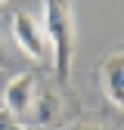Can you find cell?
<instances>
[{"label": "cell", "instance_id": "4", "mask_svg": "<svg viewBox=\"0 0 124 130\" xmlns=\"http://www.w3.org/2000/svg\"><path fill=\"white\" fill-rule=\"evenodd\" d=\"M99 87L102 96L115 108L124 111V46H115L108 50L99 62Z\"/></svg>", "mask_w": 124, "mask_h": 130}, {"label": "cell", "instance_id": "7", "mask_svg": "<svg viewBox=\"0 0 124 130\" xmlns=\"http://www.w3.org/2000/svg\"><path fill=\"white\" fill-rule=\"evenodd\" d=\"M65 130H105V127H102V124H93V121H84V124L78 121V124H68Z\"/></svg>", "mask_w": 124, "mask_h": 130}, {"label": "cell", "instance_id": "2", "mask_svg": "<svg viewBox=\"0 0 124 130\" xmlns=\"http://www.w3.org/2000/svg\"><path fill=\"white\" fill-rule=\"evenodd\" d=\"M37 96H40V80L31 74V71H19L6 80L3 87V111L16 121H31V111L37 105Z\"/></svg>", "mask_w": 124, "mask_h": 130}, {"label": "cell", "instance_id": "5", "mask_svg": "<svg viewBox=\"0 0 124 130\" xmlns=\"http://www.w3.org/2000/svg\"><path fill=\"white\" fill-rule=\"evenodd\" d=\"M56 115H59V96H56L53 90L40 87L37 105H34V111H31V121H28V124H50Z\"/></svg>", "mask_w": 124, "mask_h": 130}, {"label": "cell", "instance_id": "8", "mask_svg": "<svg viewBox=\"0 0 124 130\" xmlns=\"http://www.w3.org/2000/svg\"><path fill=\"white\" fill-rule=\"evenodd\" d=\"M0 3H6V0H0Z\"/></svg>", "mask_w": 124, "mask_h": 130}, {"label": "cell", "instance_id": "3", "mask_svg": "<svg viewBox=\"0 0 124 130\" xmlns=\"http://www.w3.org/2000/svg\"><path fill=\"white\" fill-rule=\"evenodd\" d=\"M9 34L16 37V43L22 46V53L31 56L34 62L46 59V34H43V25L31 15L28 9H16L12 19H9Z\"/></svg>", "mask_w": 124, "mask_h": 130}, {"label": "cell", "instance_id": "6", "mask_svg": "<svg viewBox=\"0 0 124 130\" xmlns=\"http://www.w3.org/2000/svg\"><path fill=\"white\" fill-rule=\"evenodd\" d=\"M9 46H6V40H3V34H0V71H6L9 68Z\"/></svg>", "mask_w": 124, "mask_h": 130}, {"label": "cell", "instance_id": "1", "mask_svg": "<svg viewBox=\"0 0 124 130\" xmlns=\"http://www.w3.org/2000/svg\"><path fill=\"white\" fill-rule=\"evenodd\" d=\"M43 34H46V50L53 56L56 80L68 84L71 62H74V12H71V0H43Z\"/></svg>", "mask_w": 124, "mask_h": 130}]
</instances>
